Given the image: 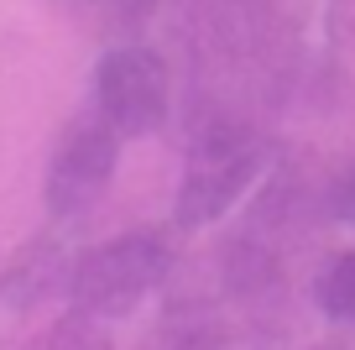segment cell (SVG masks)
<instances>
[{
    "label": "cell",
    "mask_w": 355,
    "mask_h": 350,
    "mask_svg": "<svg viewBox=\"0 0 355 350\" xmlns=\"http://www.w3.org/2000/svg\"><path fill=\"white\" fill-rule=\"evenodd\" d=\"M173 267H178L173 235L157 225H136L68 262V303L94 319H131L173 277Z\"/></svg>",
    "instance_id": "1"
},
{
    "label": "cell",
    "mask_w": 355,
    "mask_h": 350,
    "mask_svg": "<svg viewBox=\"0 0 355 350\" xmlns=\"http://www.w3.org/2000/svg\"><path fill=\"white\" fill-rule=\"evenodd\" d=\"M272 162V142L256 136L241 121H214L193 136L183 178L173 199V225L178 230H209L256 188V178Z\"/></svg>",
    "instance_id": "2"
},
{
    "label": "cell",
    "mask_w": 355,
    "mask_h": 350,
    "mask_svg": "<svg viewBox=\"0 0 355 350\" xmlns=\"http://www.w3.org/2000/svg\"><path fill=\"white\" fill-rule=\"evenodd\" d=\"M167 105H173V78H167L162 53H152L136 37L105 47V58L94 63V110L121 131V142L157 136Z\"/></svg>",
    "instance_id": "3"
},
{
    "label": "cell",
    "mask_w": 355,
    "mask_h": 350,
    "mask_svg": "<svg viewBox=\"0 0 355 350\" xmlns=\"http://www.w3.org/2000/svg\"><path fill=\"white\" fill-rule=\"evenodd\" d=\"M220 288L245 319V345L251 350H282L293 335V298L282 277L277 251L261 235H235L220 251Z\"/></svg>",
    "instance_id": "4"
},
{
    "label": "cell",
    "mask_w": 355,
    "mask_h": 350,
    "mask_svg": "<svg viewBox=\"0 0 355 350\" xmlns=\"http://www.w3.org/2000/svg\"><path fill=\"white\" fill-rule=\"evenodd\" d=\"M115 167H121V131L94 115L68 121V131L58 136L53 157H47V178H42V199L53 219H84L89 209L105 199Z\"/></svg>",
    "instance_id": "5"
},
{
    "label": "cell",
    "mask_w": 355,
    "mask_h": 350,
    "mask_svg": "<svg viewBox=\"0 0 355 350\" xmlns=\"http://www.w3.org/2000/svg\"><path fill=\"white\" fill-rule=\"evenodd\" d=\"M68 262H73V256H63L53 241L26 246V251L0 272V314L21 319V314H32V308H42L47 298L68 293Z\"/></svg>",
    "instance_id": "6"
},
{
    "label": "cell",
    "mask_w": 355,
    "mask_h": 350,
    "mask_svg": "<svg viewBox=\"0 0 355 350\" xmlns=\"http://www.w3.org/2000/svg\"><path fill=\"white\" fill-rule=\"evenodd\" d=\"M235 340H241L235 319H225L204 298H183V303H173L162 314L152 350H235Z\"/></svg>",
    "instance_id": "7"
},
{
    "label": "cell",
    "mask_w": 355,
    "mask_h": 350,
    "mask_svg": "<svg viewBox=\"0 0 355 350\" xmlns=\"http://www.w3.org/2000/svg\"><path fill=\"white\" fill-rule=\"evenodd\" d=\"M21 350H115V340L105 335V319L84 314V308H68L63 319H53L47 329H37Z\"/></svg>",
    "instance_id": "8"
},
{
    "label": "cell",
    "mask_w": 355,
    "mask_h": 350,
    "mask_svg": "<svg viewBox=\"0 0 355 350\" xmlns=\"http://www.w3.org/2000/svg\"><path fill=\"white\" fill-rule=\"evenodd\" d=\"M313 303H319V314L334 319V324H355V246L319 267V277H313Z\"/></svg>",
    "instance_id": "9"
},
{
    "label": "cell",
    "mask_w": 355,
    "mask_h": 350,
    "mask_svg": "<svg viewBox=\"0 0 355 350\" xmlns=\"http://www.w3.org/2000/svg\"><path fill=\"white\" fill-rule=\"evenodd\" d=\"M84 11L105 26V32H121V37H136L157 11L162 0H84Z\"/></svg>",
    "instance_id": "10"
},
{
    "label": "cell",
    "mask_w": 355,
    "mask_h": 350,
    "mask_svg": "<svg viewBox=\"0 0 355 350\" xmlns=\"http://www.w3.org/2000/svg\"><path fill=\"white\" fill-rule=\"evenodd\" d=\"M324 215H329L334 225L355 230V157L329 178V188H324Z\"/></svg>",
    "instance_id": "11"
},
{
    "label": "cell",
    "mask_w": 355,
    "mask_h": 350,
    "mask_svg": "<svg viewBox=\"0 0 355 350\" xmlns=\"http://www.w3.org/2000/svg\"><path fill=\"white\" fill-rule=\"evenodd\" d=\"M241 6V16H251V22H266V26H288L298 22L303 0H235Z\"/></svg>",
    "instance_id": "12"
},
{
    "label": "cell",
    "mask_w": 355,
    "mask_h": 350,
    "mask_svg": "<svg viewBox=\"0 0 355 350\" xmlns=\"http://www.w3.org/2000/svg\"><path fill=\"white\" fill-rule=\"evenodd\" d=\"M313 350H345V345H313Z\"/></svg>",
    "instance_id": "13"
}]
</instances>
